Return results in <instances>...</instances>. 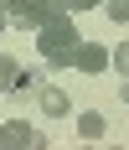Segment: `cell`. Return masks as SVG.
Returning <instances> with one entry per match:
<instances>
[{"mask_svg":"<svg viewBox=\"0 0 129 150\" xmlns=\"http://www.w3.org/2000/svg\"><path fill=\"white\" fill-rule=\"evenodd\" d=\"M16 73H21V62L0 52V93H11V83H16Z\"/></svg>","mask_w":129,"mask_h":150,"instance_id":"cell-8","label":"cell"},{"mask_svg":"<svg viewBox=\"0 0 129 150\" xmlns=\"http://www.w3.org/2000/svg\"><path fill=\"white\" fill-rule=\"evenodd\" d=\"M5 26H11V16H5V11H0V36H5Z\"/></svg>","mask_w":129,"mask_h":150,"instance_id":"cell-11","label":"cell"},{"mask_svg":"<svg viewBox=\"0 0 129 150\" xmlns=\"http://www.w3.org/2000/svg\"><path fill=\"white\" fill-rule=\"evenodd\" d=\"M103 11H109V21H129V0H103Z\"/></svg>","mask_w":129,"mask_h":150,"instance_id":"cell-10","label":"cell"},{"mask_svg":"<svg viewBox=\"0 0 129 150\" xmlns=\"http://www.w3.org/2000/svg\"><path fill=\"white\" fill-rule=\"evenodd\" d=\"M36 104H42V114H47V119H62V114H67V93H62V88H47V83H42V88H36Z\"/></svg>","mask_w":129,"mask_h":150,"instance_id":"cell-6","label":"cell"},{"mask_svg":"<svg viewBox=\"0 0 129 150\" xmlns=\"http://www.w3.org/2000/svg\"><path fill=\"white\" fill-rule=\"evenodd\" d=\"M83 42L78 36V21L67 16H57V21H47V26H36V52H42L47 67H72V47Z\"/></svg>","mask_w":129,"mask_h":150,"instance_id":"cell-1","label":"cell"},{"mask_svg":"<svg viewBox=\"0 0 129 150\" xmlns=\"http://www.w3.org/2000/svg\"><path fill=\"white\" fill-rule=\"evenodd\" d=\"M124 104H129V78H124Z\"/></svg>","mask_w":129,"mask_h":150,"instance_id":"cell-12","label":"cell"},{"mask_svg":"<svg viewBox=\"0 0 129 150\" xmlns=\"http://www.w3.org/2000/svg\"><path fill=\"white\" fill-rule=\"evenodd\" d=\"M109 67H119V78H129V42H119V52H109Z\"/></svg>","mask_w":129,"mask_h":150,"instance_id":"cell-9","label":"cell"},{"mask_svg":"<svg viewBox=\"0 0 129 150\" xmlns=\"http://www.w3.org/2000/svg\"><path fill=\"white\" fill-rule=\"evenodd\" d=\"M78 135L83 140H103V114L98 109H83V114H78Z\"/></svg>","mask_w":129,"mask_h":150,"instance_id":"cell-7","label":"cell"},{"mask_svg":"<svg viewBox=\"0 0 129 150\" xmlns=\"http://www.w3.org/2000/svg\"><path fill=\"white\" fill-rule=\"evenodd\" d=\"M0 145H16V150H42V145H47V135H42V129H31L26 119H5V124H0Z\"/></svg>","mask_w":129,"mask_h":150,"instance_id":"cell-3","label":"cell"},{"mask_svg":"<svg viewBox=\"0 0 129 150\" xmlns=\"http://www.w3.org/2000/svg\"><path fill=\"white\" fill-rule=\"evenodd\" d=\"M5 5H11V0H5Z\"/></svg>","mask_w":129,"mask_h":150,"instance_id":"cell-13","label":"cell"},{"mask_svg":"<svg viewBox=\"0 0 129 150\" xmlns=\"http://www.w3.org/2000/svg\"><path fill=\"white\" fill-rule=\"evenodd\" d=\"M72 67H78V73H88V78L109 73V47H98V42H78V47H72Z\"/></svg>","mask_w":129,"mask_h":150,"instance_id":"cell-4","label":"cell"},{"mask_svg":"<svg viewBox=\"0 0 129 150\" xmlns=\"http://www.w3.org/2000/svg\"><path fill=\"white\" fill-rule=\"evenodd\" d=\"M42 83H47V67H21V73H16V83H11V98H16V104H31Z\"/></svg>","mask_w":129,"mask_h":150,"instance_id":"cell-5","label":"cell"},{"mask_svg":"<svg viewBox=\"0 0 129 150\" xmlns=\"http://www.w3.org/2000/svg\"><path fill=\"white\" fill-rule=\"evenodd\" d=\"M72 5L67 0H11V21L16 26H26V31H36V26H47V21H57V16H67Z\"/></svg>","mask_w":129,"mask_h":150,"instance_id":"cell-2","label":"cell"}]
</instances>
